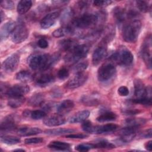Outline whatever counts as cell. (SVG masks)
Returning <instances> with one entry per match:
<instances>
[{"instance_id":"obj_1","label":"cell","mask_w":152,"mask_h":152,"mask_svg":"<svg viewBox=\"0 0 152 152\" xmlns=\"http://www.w3.org/2000/svg\"><path fill=\"white\" fill-rule=\"evenodd\" d=\"M60 55L58 53L52 56L46 53H34L30 56L28 63L33 70H46L59 61Z\"/></svg>"},{"instance_id":"obj_2","label":"cell","mask_w":152,"mask_h":152,"mask_svg":"<svg viewBox=\"0 0 152 152\" xmlns=\"http://www.w3.org/2000/svg\"><path fill=\"white\" fill-rule=\"evenodd\" d=\"M141 23L138 20H132L126 24L122 30L124 40L128 43H135L141 31Z\"/></svg>"},{"instance_id":"obj_3","label":"cell","mask_w":152,"mask_h":152,"mask_svg":"<svg viewBox=\"0 0 152 152\" xmlns=\"http://www.w3.org/2000/svg\"><path fill=\"white\" fill-rule=\"evenodd\" d=\"M100 16L93 14H85L75 19L72 24L74 28L86 29L94 26L99 21Z\"/></svg>"},{"instance_id":"obj_4","label":"cell","mask_w":152,"mask_h":152,"mask_svg":"<svg viewBox=\"0 0 152 152\" xmlns=\"http://www.w3.org/2000/svg\"><path fill=\"white\" fill-rule=\"evenodd\" d=\"M113 62L120 65H129L132 64L134 56L130 50L126 48H121L118 51L114 53L110 57Z\"/></svg>"},{"instance_id":"obj_5","label":"cell","mask_w":152,"mask_h":152,"mask_svg":"<svg viewBox=\"0 0 152 152\" xmlns=\"http://www.w3.org/2000/svg\"><path fill=\"white\" fill-rule=\"evenodd\" d=\"M88 50V47L86 45H78L65 56L64 59L66 62L76 63L87 56Z\"/></svg>"},{"instance_id":"obj_6","label":"cell","mask_w":152,"mask_h":152,"mask_svg":"<svg viewBox=\"0 0 152 152\" xmlns=\"http://www.w3.org/2000/svg\"><path fill=\"white\" fill-rule=\"evenodd\" d=\"M116 72V69L113 63H104L98 69V80L100 82H107L110 80L115 75Z\"/></svg>"},{"instance_id":"obj_7","label":"cell","mask_w":152,"mask_h":152,"mask_svg":"<svg viewBox=\"0 0 152 152\" xmlns=\"http://www.w3.org/2000/svg\"><path fill=\"white\" fill-rule=\"evenodd\" d=\"M28 31L26 26L23 22L17 24L11 34V40L14 43H20L24 42L28 37Z\"/></svg>"},{"instance_id":"obj_8","label":"cell","mask_w":152,"mask_h":152,"mask_svg":"<svg viewBox=\"0 0 152 152\" xmlns=\"http://www.w3.org/2000/svg\"><path fill=\"white\" fill-rule=\"evenodd\" d=\"M88 76V74L84 71L76 73L73 77L66 83L65 87L68 89H74L80 87L86 82Z\"/></svg>"},{"instance_id":"obj_9","label":"cell","mask_w":152,"mask_h":152,"mask_svg":"<svg viewBox=\"0 0 152 152\" xmlns=\"http://www.w3.org/2000/svg\"><path fill=\"white\" fill-rule=\"evenodd\" d=\"M151 37L150 35L145 39L141 48V54L147 68H151Z\"/></svg>"},{"instance_id":"obj_10","label":"cell","mask_w":152,"mask_h":152,"mask_svg":"<svg viewBox=\"0 0 152 152\" xmlns=\"http://www.w3.org/2000/svg\"><path fill=\"white\" fill-rule=\"evenodd\" d=\"M134 94L137 99L141 97L151 99V88L150 87H145L140 80L137 79L134 81Z\"/></svg>"},{"instance_id":"obj_11","label":"cell","mask_w":152,"mask_h":152,"mask_svg":"<svg viewBox=\"0 0 152 152\" xmlns=\"http://www.w3.org/2000/svg\"><path fill=\"white\" fill-rule=\"evenodd\" d=\"M20 62V56L14 53L9 56L2 64V68L7 72L14 71L18 67Z\"/></svg>"},{"instance_id":"obj_12","label":"cell","mask_w":152,"mask_h":152,"mask_svg":"<svg viewBox=\"0 0 152 152\" xmlns=\"http://www.w3.org/2000/svg\"><path fill=\"white\" fill-rule=\"evenodd\" d=\"M30 88L27 85L24 84H16L9 88L6 94L10 97H21L24 96L28 93Z\"/></svg>"},{"instance_id":"obj_13","label":"cell","mask_w":152,"mask_h":152,"mask_svg":"<svg viewBox=\"0 0 152 152\" xmlns=\"http://www.w3.org/2000/svg\"><path fill=\"white\" fill-rule=\"evenodd\" d=\"M107 54L106 44L103 43L97 46L92 55V62L94 65H97L106 56Z\"/></svg>"},{"instance_id":"obj_14","label":"cell","mask_w":152,"mask_h":152,"mask_svg":"<svg viewBox=\"0 0 152 152\" xmlns=\"http://www.w3.org/2000/svg\"><path fill=\"white\" fill-rule=\"evenodd\" d=\"M118 125L113 124H107L100 126H92L88 133L91 134H105L112 132L118 128Z\"/></svg>"},{"instance_id":"obj_15","label":"cell","mask_w":152,"mask_h":152,"mask_svg":"<svg viewBox=\"0 0 152 152\" xmlns=\"http://www.w3.org/2000/svg\"><path fill=\"white\" fill-rule=\"evenodd\" d=\"M137 127L126 126L123 128L121 132V135L120 140L124 143H128L131 142L135 138L136 135V131L137 130Z\"/></svg>"},{"instance_id":"obj_16","label":"cell","mask_w":152,"mask_h":152,"mask_svg":"<svg viewBox=\"0 0 152 152\" xmlns=\"http://www.w3.org/2000/svg\"><path fill=\"white\" fill-rule=\"evenodd\" d=\"M66 120L63 115L58 114L50 116L43 120V124L48 126H56L63 125Z\"/></svg>"},{"instance_id":"obj_17","label":"cell","mask_w":152,"mask_h":152,"mask_svg":"<svg viewBox=\"0 0 152 152\" xmlns=\"http://www.w3.org/2000/svg\"><path fill=\"white\" fill-rule=\"evenodd\" d=\"M59 15V12L55 11L47 14L40 21V27L43 29H47L52 26L56 21Z\"/></svg>"},{"instance_id":"obj_18","label":"cell","mask_w":152,"mask_h":152,"mask_svg":"<svg viewBox=\"0 0 152 152\" xmlns=\"http://www.w3.org/2000/svg\"><path fill=\"white\" fill-rule=\"evenodd\" d=\"M17 24L14 21H8L2 26L0 30L1 40L6 39L13 32Z\"/></svg>"},{"instance_id":"obj_19","label":"cell","mask_w":152,"mask_h":152,"mask_svg":"<svg viewBox=\"0 0 152 152\" xmlns=\"http://www.w3.org/2000/svg\"><path fill=\"white\" fill-rule=\"evenodd\" d=\"M74 106V102L71 100H65L56 106V110L58 114L64 115L69 112Z\"/></svg>"},{"instance_id":"obj_20","label":"cell","mask_w":152,"mask_h":152,"mask_svg":"<svg viewBox=\"0 0 152 152\" xmlns=\"http://www.w3.org/2000/svg\"><path fill=\"white\" fill-rule=\"evenodd\" d=\"M15 117L12 115L8 116L4 118L3 121L1 123V131H10L15 128L16 126V122H15Z\"/></svg>"},{"instance_id":"obj_21","label":"cell","mask_w":152,"mask_h":152,"mask_svg":"<svg viewBox=\"0 0 152 152\" xmlns=\"http://www.w3.org/2000/svg\"><path fill=\"white\" fill-rule=\"evenodd\" d=\"M58 45L62 50L69 52L71 51L78 46L77 42L75 40L71 39H62L59 42Z\"/></svg>"},{"instance_id":"obj_22","label":"cell","mask_w":152,"mask_h":152,"mask_svg":"<svg viewBox=\"0 0 152 152\" xmlns=\"http://www.w3.org/2000/svg\"><path fill=\"white\" fill-rule=\"evenodd\" d=\"M54 76L51 74H43L40 75L36 81V84L40 87H45L53 82Z\"/></svg>"},{"instance_id":"obj_23","label":"cell","mask_w":152,"mask_h":152,"mask_svg":"<svg viewBox=\"0 0 152 152\" xmlns=\"http://www.w3.org/2000/svg\"><path fill=\"white\" fill-rule=\"evenodd\" d=\"M90 115V112L87 110H84L82 111H80L72 116L69 119V122L71 124L78 123L84 121L87 119V118Z\"/></svg>"},{"instance_id":"obj_24","label":"cell","mask_w":152,"mask_h":152,"mask_svg":"<svg viewBox=\"0 0 152 152\" xmlns=\"http://www.w3.org/2000/svg\"><path fill=\"white\" fill-rule=\"evenodd\" d=\"M17 132L20 136L27 137L39 134L42 132V130L36 127H23L18 129Z\"/></svg>"},{"instance_id":"obj_25","label":"cell","mask_w":152,"mask_h":152,"mask_svg":"<svg viewBox=\"0 0 152 152\" xmlns=\"http://www.w3.org/2000/svg\"><path fill=\"white\" fill-rule=\"evenodd\" d=\"M48 147L55 150L67 151L69 150L70 144L65 142L54 141L50 142V144L48 145Z\"/></svg>"},{"instance_id":"obj_26","label":"cell","mask_w":152,"mask_h":152,"mask_svg":"<svg viewBox=\"0 0 152 152\" xmlns=\"http://www.w3.org/2000/svg\"><path fill=\"white\" fill-rule=\"evenodd\" d=\"M32 1L30 0H21L20 1L17 7V10L18 14H24L26 13L31 7Z\"/></svg>"},{"instance_id":"obj_27","label":"cell","mask_w":152,"mask_h":152,"mask_svg":"<svg viewBox=\"0 0 152 152\" xmlns=\"http://www.w3.org/2000/svg\"><path fill=\"white\" fill-rule=\"evenodd\" d=\"M74 33V28L71 26L59 28L54 30L52 33V35L55 37H61L70 34Z\"/></svg>"},{"instance_id":"obj_28","label":"cell","mask_w":152,"mask_h":152,"mask_svg":"<svg viewBox=\"0 0 152 152\" xmlns=\"http://www.w3.org/2000/svg\"><path fill=\"white\" fill-rule=\"evenodd\" d=\"M16 78L17 80H18L21 82L28 83L33 80V75L30 72L28 71L23 70L17 73Z\"/></svg>"},{"instance_id":"obj_29","label":"cell","mask_w":152,"mask_h":152,"mask_svg":"<svg viewBox=\"0 0 152 152\" xmlns=\"http://www.w3.org/2000/svg\"><path fill=\"white\" fill-rule=\"evenodd\" d=\"M74 129L71 128H58L53 129H48L45 131V133L50 135H59L69 133H72Z\"/></svg>"},{"instance_id":"obj_30","label":"cell","mask_w":152,"mask_h":152,"mask_svg":"<svg viewBox=\"0 0 152 152\" xmlns=\"http://www.w3.org/2000/svg\"><path fill=\"white\" fill-rule=\"evenodd\" d=\"M116 118V115L112 112H104L97 118V121L100 122L114 121Z\"/></svg>"},{"instance_id":"obj_31","label":"cell","mask_w":152,"mask_h":152,"mask_svg":"<svg viewBox=\"0 0 152 152\" xmlns=\"http://www.w3.org/2000/svg\"><path fill=\"white\" fill-rule=\"evenodd\" d=\"M113 12L114 17L116 18L118 23H122L127 16V14L124 9L119 7L115 8L113 10Z\"/></svg>"},{"instance_id":"obj_32","label":"cell","mask_w":152,"mask_h":152,"mask_svg":"<svg viewBox=\"0 0 152 152\" xmlns=\"http://www.w3.org/2000/svg\"><path fill=\"white\" fill-rule=\"evenodd\" d=\"M24 101L25 98L24 96L10 97V99L8 101V104L12 108H17L21 106Z\"/></svg>"},{"instance_id":"obj_33","label":"cell","mask_w":152,"mask_h":152,"mask_svg":"<svg viewBox=\"0 0 152 152\" xmlns=\"http://www.w3.org/2000/svg\"><path fill=\"white\" fill-rule=\"evenodd\" d=\"M145 123V120L144 118H129L125 121L126 126L137 127L138 128Z\"/></svg>"},{"instance_id":"obj_34","label":"cell","mask_w":152,"mask_h":152,"mask_svg":"<svg viewBox=\"0 0 152 152\" xmlns=\"http://www.w3.org/2000/svg\"><path fill=\"white\" fill-rule=\"evenodd\" d=\"M104 36L103 38V43L106 44L113 39L115 36V28L112 25L108 26L104 29Z\"/></svg>"},{"instance_id":"obj_35","label":"cell","mask_w":152,"mask_h":152,"mask_svg":"<svg viewBox=\"0 0 152 152\" xmlns=\"http://www.w3.org/2000/svg\"><path fill=\"white\" fill-rule=\"evenodd\" d=\"M24 113L27 116H30V118L34 120H39L40 119H43L46 115V112L44 110H36L31 112L26 111Z\"/></svg>"},{"instance_id":"obj_36","label":"cell","mask_w":152,"mask_h":152,"mask_svg":"<svg viewBox=\"0 0 152 152\" xmlns=\"http://www.w3.org/2000/svg\"><path fill=\"white\" fill-rule=\"evenodd\" d=\"M44 97L43 94L40 93H37L32 96L29 100L28 104L32 106H37L39 105H41L43 103Z\"/></svg>"},{"instance_id":"obj_37","label":"cell","mask_w":152,"mask_h":152,"mask_svg":"<svg viewBox=\"0 0 152 152\" xmlns=\"http://www.w3.org/2000/svg\"><path fill=\"white\" fill-rule=\"evenodd\" d=\"M1 140L2 142L9 145L16 144L20 142V139L19 138L12 135L1 136Z\"/></svg>"},{"instance_id":"obj_38","label":"cell","mask_w":152,"mask_h":152,"mask_svg":"<svg viewBox=\"0 0 152 152\" xmlns=\"http://www.w3.org/2000/svg\"><path fill=\"white\" fill-rule=\"evenodd\" d=\"M74 12L71 8L65 9L61 14V23L64 24L67 23L72 18Z\"/></svg>"},{"instance_id":"obj_39","label":"cell","mask_w":152,"mask_h":152,"mask_svg":"<svg viewBox=\"0 0 152 152\" xmlns=\"http://www.w3.org/2000/svg\"><path fill=\"white\" fill-rule=\"evenodd\" d=\"M94 148H105L112 149L115 148V145L106 140H100L93 144Z\"/></svg>"},{"instance_id":"obj_40","label":"cell","mask_w":152,"mask_h":152,"mask_svg":"<svg viewBox=\"0 0 152 152\" xmlns=\"http://www.w3.org/2000/svg\"><path fill=\"white\" fill-rule=\"evenodd\" d=\"M81 102L87 106H95L98 104L99 101L97 99L91 96H84L81 98Z\"/></svg>"},{"instance_id":"obj_41","label":"cell","mask_w":152,"mask_h":152,"mask_svg":"<svg viewBox=\"0 0 152 152\" xmlns=\"http://www.w3.org/2000/svg\"><path fill=\"white\" fill-rule=\"evenodd\" d=\"M88 66V62L87 61H83L76 64L72 68V71L75 73H79L84 72Z\"/></svg>"},{"instance_id":"obj_42","label":"cell","mask_w":152,"mask_h":152,"mask_svg":"<svg viewBox=\"0 0 152 152\" xmlns=\"http://www.w3.org/2000/svg\"><path fill=\"white\" fill-rule=\"evenodd\" d=\"M136 5L138 9L142 12H147L150 10V7L148 5V2L145 1H137Z\"/></svg>"},{"instance_id":"obj_43","label":"cell","mask_w":152,"mask_h":152,"mask_svg":"<svg viewBox=\"0 0 152 152\" xmlns=\"http://www.w3.org/2000/svg\"><path fill=\"white\" fill-rule=\"evenodd\" d=\"M94 148V145L92 143H86V144H81L75 147V150L78 151H84L86 152L89 151L90 149Z\"/></svg>"},{"instance_id":"obj_44","label":"cell","mask_w":152,"mask_h":152,"mask_svg":"<svg viewBox=\"0 0 152 152\" xmlns=\"http://www.w3.org/2000/svg\"><path fill=\"white\" fill-rule=\"evenodd\" d=\"M132 102L135 103H139L145 106L151 105V99L148 97H141L138 99H135L132 100Z\"/></svg>"},{"instance_id":"obj_45","label":"cell","mask_w":152,"mask_h":152,"mask_svg":"<svg viewBox=\"0 0 152 152\" xmlns=\"http://www.w3.org/2000/svg\"><path fill=\"white\" fill-rule=\"evenodd\" d=\"M69 75V71L65 67L61 68L58 72V77L61 80H64Z\"/></svg>"},{"instance_id":"obj_46","label":"cell","mask_w":152,"mask_h":152,"mask_svg":"<svg viewBox=\"0 0 152 152\" xmlns=\"http://www.w3.org/2000/svg\"><path fill=\"white\" fill-rule=\"evenodd\" d=\"M1 6L7 10H12L14 7V3L11 0H4L1 1Z\"/></svg>"},{"instance_id":"obj_47","label":"cell","mask_w":152,"mask_h":152,"mask_svg":"<svg viewBox=\"0 0 152 152\" xmlns=\"http://www.w3.org/2000/svg\"><path fill=\"white\" fill-rule=\"evenodd\" d=\"M43 138L41 137H34V138H26L24 140V142L26 144H39L43 141Z\"/></svg>"},{"instance_id":"obj_48","label":"cell","mask_w":152,"mask_h":152,"mask_svg":"<svg viewBox=\"0 0 152 152\" xmlns=\"http://www.w3.org/2000/svg\"><path fill=\"white\" fill-rule=\"evenodd\" d=\"M112 3L111 1H100V0H97V1H93V5L99 7H106L109 5H110Z\"/></svg>"},{"instance_id":"obj_49","label":"cell","mask_w":152,"mask_h":152,"mask_svg":"<svg viewBox=\"0 0 152 152\" xmlns=\"http://www.w3.org/2000/svg\"><path fill=\"white\" fill-rule=\"evenodd\" d=\"M66 138H74V139H84L88 137L87 134H71L66 135Z\"/></svg>"},{"instance_id":"obj_50","label":"cell","mask_w":152,"mask_h":152,"mask_svg":"<svg viewBox=\"0 0 152 152\" xmlns=\"http://www.w3.org/2000/svg\"><path fill=\"white\" fill-rule=\"evenodd\" d=\"M118 93L121 96H126L129 94V90L126 86H121L118 90Z\"/></svg>"},{"instance_id":"obj_51","label":"cell","mask_w":152,"mask_h":152,"mask_svg":"<svg viewBox=\"0 0 152 152\" xmlns=\"http://www.w3.org/2000/svg\"><path fill=\"white\" fill-rule=\"evenodd\" d=\"M92 125H92L91 122L90 121H86V120H85L84 121H83L81 126H82L83 129L84 131H86V132H88V131H89L90 129L91 128V127L92 126Z\"/></svg>"},{"instance_id":"obj_52","label":"cell","mask_w":152,"mask_h":152,"mask_svg":"<svg viewBox=\"0 0 152 152\" xmlns=\"http://www.w3.org/2000/svg\"><path fill=\"white\" fill-rule=\"evenodd\" d=\"M37 45L42 49H46L48 47L49 43L48 42L43 38L40 39L37 42Z\"/></svg>"},{"instance_id":"obj_53","label":"cell","mask_w":152,"mask_h":152,"mask_svg":"<svg viewBox=\"0 0 152 152\" xmlns=\"http://www.w3.org/2000/svg\"><path fill=\"white\" fill-rule=\"evenodd\" d=\"M42 108L45 110H46V111H50L51 110L53 107H54V104L53 103H50V102H48V103H43L42 104H41Z\"/></svg>"},{"instance_id":"obj_54","label":"cell","mask_w":152,"mask_h":152,"mask_svg":"<svg viewBox=\"0 0 152 152\" xmlns=\"http://www.w3.org/2000/svg\"><path fill=\"white\" fill-rule=\"evenodd\" d=\"M123 113L125 115H134L138 114L140 112L139 110L137 109H125L122 111Z\"/></svg>"},{"instance_id":"obj_55","label":"cell","mask_w":152,"mask_h":152,"mask_svg":"<svg viewBox=\"0 0 152 152\" xmlns=\"http://www.w3.org/2000/svg\"><path fill=\"white\" fill-rule=\"evenodd\" d=\"M151 134H152V130L151 128H149L148 129H147L145 131H144V132H142L141 135L140 137L144 138H151Z\"/></svg>"},{"instance_id":"obj_56","label":"cell","mask_w":152,"mask_h":152,"mask_svg":"<svg viewBox=\"0 0 152 152\" xmlns=\"http://www.w3.org/2000/svg\"><path fill=\"white\" fill-rule=\"evenodd\" d=\"M145 148L149 151L152 150V141H149L145 144Z\"/></svg>"},{"instance_id":"obj_57","label":"cell","mask_w":152,"mask_h":152,"mask_svg":"<svg viewBox=\"0 0 152 152\" xmlns=\"http://www.w3.org/2000/svg\"><path fill=\"white\" fill-rule=\"evenodd\" d=\"M3 15H4V12H3V11L1 10V22H2L3 19H4Z\"/></svg>"},{"instance_id":"obj_58","label":"cell","mask_w":152,"mask_h":152,"mask_svg":"<svg viewBox=\"0 0 152 152\" xmlns=\"http://www.w3.org/2000/svg\"><path fill=\"white\" fill-rule=\"evenodd\" d=\"M14 151H25L24 149H15Z\"/></svg>"}]
</instances>
